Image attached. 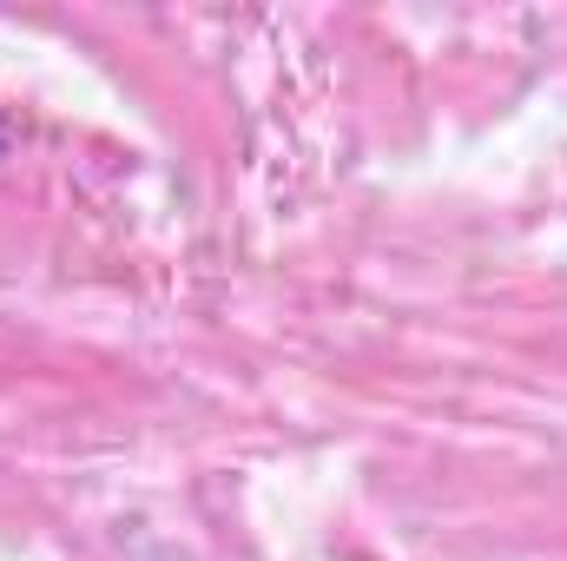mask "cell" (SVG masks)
<instances>
[{
	"label": "cell",
	"mask_w": 567,
	"mask_h": 561,
	"mask_svg": "<svg viewBox=\"0 0 567 561\" xmlns=\"http://www.w3.org/2000/svg\"><path fill=\"white\" fill-rule=\"evenodd\" d=\"M0 145H7V120H0Z\"/></svg>",
	"instance_id": "6da1fadb"
}]
</instances>
